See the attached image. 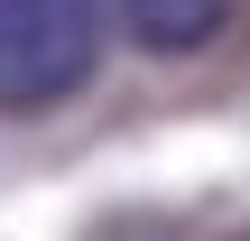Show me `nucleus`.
Here are the masks:
<instances>
[{"instance_id":"nucleus-1","label":"nucleus","mask_w":250,"mask_h":241,"mask_svg":"<svg viewBox=\"0 0 250 241\" xmlns=\"http://www.w3.org/2000/svg\"><path fill=\"white\" fill-rule=\"evenodd\" d=\"M111 46V0H0V111L37 121L93 84Z\"/></svg>"},{"instance_id":"nucleus-2","label":"nucleus","mask_w":250,"mask_h":241,"mask_svg":"<svg viewBox=\"0 0 250 241\" xmlns=\"http://www.w3.org/2000/svg\"><path fill=\"white\" fill-rule=\"evenodd\" d=\"M121 37L148 46V56H204L223 28H232V0H111Z\"/></svg>"}]
</instances>
